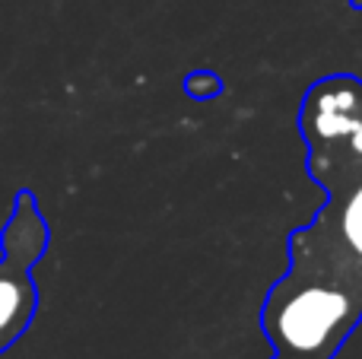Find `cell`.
<instances>
[{"label":"cell","instance_id":"1","mask_svg":"<svg viewBox=\"0 0 362 359\" xmlns=\"http://www.w3.org/2000/svg\"><path fill=\"white\" fill-rule=\"evenodd\" d=\"M359 322L362 280L296 254L261 305V331L286 356L334 359Z\"/></svg>","mask_w":362,"mask_h":359},{"label":"cell","instance_id":"2","mask_svg":"<svg viewBox=\"0 0 362 359\" xmlns=\"http://www.w3.org/2000/svg\"><path fill=\"white\" fill-rule=\"evenodd\" d=\"M305 169L321 188L362 175V80L331 73L312 83L299 105Z\"/></svg>","mask_w":362,"mask_h":359},{"label":"cell","instance_id":"3","mask_svg":"<svg viewBox=\"0 0 362 359\" xmlns=\"http://www.w3.org/2000/svg\"><path fill=\"white\" fill-rule=\"evenodd\" d=\"M48 245V229L35 210L32 194L16 197L13 220L4 229V258H0V353L10 350L38 309V290L32 283V267Z\"/></svg>","mask_w":362,"mask_h":359},{"label":"cell","instance_id":"4","mask_svg":"<svg viewBox=\"0 0 362 359\" xmlns=\"http://www.w3.org/2000/svg\"><path fill=\"white\" fill-rule=\"evenodd\" d=\"M325 207L289 233L286 252L362 280V175L325 188Z\"/></svg>","mask_w":362,"mask_h":359},{"label":"cell","instance_id":"5","mask_svg":"<svg viewBox=\"0 0 362 359\" xmlns=\"http://www.w3.org/2000/svg\"><path fill=\"white\" fill-rule=\"evenodd\" d=\"M185 89L191 95H197V99H210V95H216L219 89H223V83H219V76L216 73H191L185 80Z\"/></svg>","mask_w":362,"mask_h":359},{"label":"cell","instance_id":"6","mask_svg":"<svg viewBox=\"0 0 362 359\" xmlns=\"http://www.w3.org/2000/svg\"><path fill=\"white\" fill-rule=\"evenodd\" d=\"M274 359H308V356H286V353H274Z\"/></svg>","mask_w":362,"mask_h":359},{"label":"cell","instance_id":"7","mask_svg":"<svg viewBox=\"0 0 362 359\" xmlns=\"http://www.w3.org/2000/svg\"><path fill=\"white\" fill-rule=\"evenodd\" d=\"M353 6H356V10H362V0H353Z\"/></svg>","mask_w":362,"mask_h":359}]
</instances>
